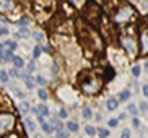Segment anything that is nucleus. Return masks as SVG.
I'll use <instances>...</instances> for the list:
<instances>
[{
    "label": "nucleus",
    "instance_id": "obj_1",
    "mask_svg": "<svg viewBox=\"0 0 148 138\" xmlns=\"http://www.w3.org/2000/svg\"><path fill=\"white\" fill-rule=\"evenodd\" d=\"M78 85L85 93H90V94H96L99 93L101 86H103V81L99 80V77H95L93 73H82L78 77Z\"/></svg>",
    "mask_w": 148,
    "mask_h": 138
},
{
    "label": "nucleus",
    "instance_id": "obj_2",
    "mask_svg": "<svg viewBox=\"0 0 148 138\" xmlns=\"http://www.w3.org/2000/svg\"><path fill=\"white\" fill-rule=\"evenodd\" d=\"M85 16L88 18V21L91 25H98L101 21V8L96 3H88L85 8Z\"/></svg>",
    "mask_w": 148,
    "mask_h": 138
},
{
    "label": "nucleus",
    "instance_id": "obj_3",
    "mask_svg": "<svg viewBox=\"0 0 148 138\" xmlns=\"http://www.w3.org/2000/svg\"><path fill=\"white\" fill-rule=\"evenodd\" d=\"M132 16H134V10L129 5H122L119 10L114 12V21L116 23H127L129 20H132Z\"/></svg>",
    "mask_w": 148,
    "mask_h": 138
},
{
    "label": "nucleus",
    "instance_id": "obj_4",
    "mask_svg": "<svg viewBox=\"0 0 148 138\" xmlns=\"http://www.w3.org/2000/svg\"><path fill=\"white\" fill-rule=\"evenodd\" d=\"M121 44H122V47L125 49L127 54H129L130 57H137V54H138V47H137V42H135L134 36H122Z\"/></svg>",
    "mask_w": 148,
    "mask_h": 138
},
{
    "label": "nucleus",
    "instance_id": "obj_5",
    "mask_svg": "<svg viewBox=\"0 0 148 138\" xmlns=\"http://www.w3.org/2000/svg\"><path fill=\"white\" fill-rule=\"evenodd\" d=\"M15 125L13 114H0V133H8Z\"/></svg>",
    "mask_w": 148,
    "mask_h": 138
},
{
    "label": "nucleus",
    "instance_id": "obj_6",
    "mask_svg": "<svg viewBox=\"0 0 148 138\" xmlns=\"http://www.w3.org/2000/svg\"><path fill=\"white\" fill-rule=\"evenodd\" d=\"M140 44H142V51H143V54H148V21L147 20H143L142 33H140Z\"/></svg>",
    "mask_w": 148,
    "mask_h": 138
},
{
    "label": "nucleus",
    "instance_id": "obj_7",
    "mask_svg": "<svg viewBox=\"0 0 148 138\" xmlns=\"http://www.w3.org/2000/svg\"><path fill=\"white\" fill-rule=\"evenodd\" d=\"M34 112H39L42 117H47L49 115V109L46 104H38V107L34 109Z\"/></svg>",
    "mask_w": 148,
    "mask_h": 138
},
{
    "label": "nucleus",
    "instance_id": "obj_8",
    "mask_svg": "<svg viewBox=\"0 0 148 138\" xmlns=\"http://www.w3.org/2000/svg\"><path fill=\"white\" fill-rule=\"evenodd\" d=\"M12 62H13V65L16 67V68H23V67H25V62H23V59H21V57L13 55V57H12Z\"/></svg>",
    "mask_w": 148,
    "mask_h": 138
},
{
    "label": "nucleus",
    "instance_id": "obj_9",
    "mask_svg": "<svg viewBox=\"0 0 148 138\" xmlns=\"http://www.w3.org/2000/svg\"><path fill=\"white\" fill-rule=\"evenodd\" d=\"M13 8V3L12 2H3L0 0V12H7V10H12Z\"/></svg>",
    "mask_w": 148,
    "mask_h": 138
},
{
    "label": "nucleus",
    "instance_id": "obj_10",
    "mask_svg": "<svg viewBox=\"0 0 148 138\" xmlns=\"http://www.w3.org/2000/svg\"><path fill=\"white\" fill-rule=\"evenodd\" d=\"M117 106H119V101L116 99V98H111V99H108V109H109V111L117 109Z\"/></svg>",
    "mask_w": 148,
    "mask_h": 138
},
{
    "label": "nucleus",
    "instance_id": "obj_11",
    "mask_svg": "<svg viewBox=\"0 0 148 138\" xmlns=\"http://www.w3.org/2000/svg\"><path fill=\"white\" fill-rule=\"evenodd\" d=\"M23 78H25V83H26V86L29 88V89H33L34 88V80H33V77H29V75H23Z\"/></svg>",
    "mask_w": 148,
    "mask_h": 138
},
{
    "label": "nucleus",
    "instance_id": "obj_12",
    "mask_svg": "<svg viewBox=\"0 0 148 138\" xmlns=\"http://www.w3.org/2000/svg\"><path fill=\"white\" fill-rule=\"evenodd\" d=\"M25 124H26V127H28V130H29V132H34V130H36L34 122L31 120L29 117H25Z\"/></svg>",
    "mask_w": 148,
    "mask_h": 138
},
{
    "label": "nucleus",
    "instance_id": "obj_13",
    "mask_svg": "<svg viewBox=\"0 0 148 138\" xmlns=\"http://www.w3.org/2000/svg\"><path fill=\"white\" fill-rule=\"evenodd\" d=\"M2 46H5V47L8 49V51H12V52H13L15 49H16V42H15V41H5V42L2 44Z\"/></svg>",
    "mask_w": 148,
    "mask_h": 138
},
{
    "label": "nucleus",
    "instance_id": "obj_14",
    "mask_svg": "<svg viewBox=\"0 0 148 138\" xmlns=\"http://www.w3.org/2000/svg\"><path fill=\"white\" fill-rule=\"evenodd\" d=\"M41 127H42V132H44V133H52V132H54V130H52V127H51V125H49V124H47V122H44V124H41Z\"/></svg>",
    "mask_w": 148,
    "mask_h": 138
},
{
    "label": "nucleus",
    "instance_id": "obj_15",
    "mask_svg": "<svg viewBox=\"0 0 148 138\" xmlns=\"http://www.w3.org/2000/svg\"><path fill=\"white\" fill-rule=\"evenodd\" d=\"M0 83H8V73H7V72H5V70H2V72H0Z\"/></svg>",
    "mask_w": 148,
    "mask_h": 138
},
{
    "label": "nucleus",
    "instance_id": "obj_16",
    "mask_svg": "<svg viewBox=\"0 0 148 138\" xmlns=\"http://www.w3.org/2000/svg\"><path fill=\"white\" fill-rule=\"evenodd\" d=\"M93 117V112L90 107H83V119H91Z\"/></svg>",
    "mask_w": 148,
    "mask_h": 138
},
{
    "label": "nucleus",
    "instance_id": "obj_17",
    "mask_svg": "<svg viewBox=\"0 0 148 138\" xmlns=\"http://www.w3.org/2000/svg\"><path fill=\"white\" fill-rule=\"evenodd\" d=\"M67 128H69L70 132H77V130H78V124H77V122H69V124H67Z\"/></svg>",
    "mask_w": 148,
    "mask_h": 138
},
{
    "label": "nucleus",
    "instance_id": "obj_18",
    "mask_svg": "<svg viewBox=\"0 0 148 138\" xmlns=\"http://www.w3.org/2000/svg\"><path fill=\"white\" fill-rule=\"evenodd\" d=\"M96 133L99 135L101 138H108V137H109V132H108L106 128H98V132H96Z\"/></svg>",
    "mask_w": 148,
    "mask_h": 138
},
{
    "label": "nucleus",
    "instance_id": "obj_19",
    "mask_svg": "<svg viewBox=\"0 0 148 138\" xmlns=\"http://www.w3.org/2000/svg\"><path fill=\"white\" fill-rule=\"evenodd\" d=\"M20 111H21V112H28V111H29V102H26V101L21 102L20 104Z\"/></svg>",
    "mask_w": 148,
    "mask_h": 138
},
{
    "label": "nucleus",
    "instance_id": "obj_20",
    "mask_svg": "<svg viewBox=\"0 0 148 138\" xmlns=\"http://www.w3.org/2000/svg\"><path fill=\"white\" fill-rule=\"evenodd\" d=\"M85 132H86V135H90V137H93V135H96V128L91 125H88L86 128H85Z\"/></svg>",
    "mask_w": 148,
    "mask_h": 138
},
{
    "label": "nucleus",
    "instance_id": "obj_21",
    "mask_svg": "<svg viewBox=\"0 0 148 138\" xmlns=\"http://www.w3.org/2000/svg\"><path fill=\"white\" fill-rule=\"evenodd\" d=\"M129 98H130V91H124V93H121V96H119L121 101H127Z\"/></svg>",
    "mask_w": 148,
    "mask_h": 138
},
{
    "label": "nucleus",
    "instance_id": "obj_22",
    "mask_svg": "<svg viewBox=\"0 0 148 138\" xmlns=\"http://www.w3.org/2000/svg\"><path fill=\"white\" fill-rule=\"evenodd\" d=\"M33 36L36 38V41H38V42H41V41L44 39V34L41 33V31H34V34H33Z\"/></svg>",
    "mask_w": 148,
    "mask_h": 138
},
{
    "label": "nucleus",
    "instance_id": "obj_23",
    "mask_svg": "<svg viewBox=\"0 0 148 138\" xmlns=\"http://www.w3.org/2000/svg\"><path fill=\"white\" fill-rule=\"evenodd\" d=\"M56 133H57V138H67V133L64 132V128H62V130H57Z\"/></svg>",
    "mask_w": 148,
    "mask_h": 138
},
{
    "label": "nucleus",
    "instance_id": "obj_24",
    "mask_svg": "<svg viewBox=\"0 0 148 138\" xmlns=\"http://www.w3.org/2000/svg\"><path fill=\"white\" fill-rule=\"evenodd\" d=\"M38 94H39V98H41L42 101H44V99H47V96H49V94H47V93H46L44 89H39V93H38Z\"/></svg>",
    "mask_w": 148,
    "mask_h": 138
},
{
    "label": "nucleus",
    "instance_id": "obj_25",
    "mask_svg": "<svg viewBox=\"0 0 148 138\" xmlns=\"http://www.w3.org/2000/svg\"><path fill=\"white\" fill-rule=\"evenodd\" d=\"M41 52H42V51H41V47H39V46H36L34 51H33V55H34V57H39V55H41Z\"/></svg>",
    "mask_w": 148,
    "mask_h": 138
},
{
    "label": "nucleus",
    "instance_id": "obj_26",
    "mask_svg": "<svg viewBox=\"0 0 148 138\" xmlns=\"http://www.w3.org/2000/svg\"><path fill=\"white\" fill-rule=\"evenodd\" d=\"M132 73H134L135 77H138V75H140V67H138V65H135L134 68H132Z\"/></svg>",
    "mask_w": 148,
    "mask_h": 138
},
{
    "label": "nucleus",
    "instance_id": "obj_27",
    "mask_svg": "<svg viewBox=\"0 0 148 138\" xmlns=\"http://www.w3.org/2000/svg\"><path fill=\"white\" fill-rule=\"evenodd\" d=\"M7 34H8V28L2 26V28H0V36H7Z\"/></svg>",
    "mask_w": 148,
    "mask_h": 138
},
{
    "label": "nucleus",
    "instance_id": "obj_28",
    "mask_svg": "<svg viewBox=\"0 0 148 138\" xmlns=\"http://www.w3.org/2000/svg\"><path fill=\"white\" fill-rule=\"evenodd\" d=\"M12 51H5V54H3V59H7V60H10V59H12Z\"/></svg>",
    "mask_w": 148,
    "mask_h": 138
},
{
    "label": "nucleus",
    "instance_id": "obj_29",
    "mask_svg": "<svg viewBox=\"0 0 148 138\" xmlns=\"http://www.w3.org/2000/svg\"><path fill=\"white\" fill-rule=\"evenodd\" d=\"M129 112H130V114H137V107H135L134 104H129Z\"/></svg>",
    "mask_w": 148,
    "mask_h": 138
},
{
    "label": "nucleus",
    "instance_id": "obj_30",
    "mask_svg": "<svg viewBox=\"0 0 148 138\" xmlns=\"http://www.w3.org/2000/svg\"><path fill=\"white\" fill-rule=\"evenodd\" d=\"M121 138H130V132H129V128L122 132V137H121Z\"/></svg>",
    "mask_w": 148,
    "mask_h": 138
},
{
    "label": "nucleus",
    "instance_id": "obj_31",
    "mask_svg": "<svg viewBox=\"0 0 148 138\" xmlns=\"http://www.w3.org/2000/svg\"><path fill=\"white\" fill-rule=\"evenodd\" d=\"M140 111H143V112H145V111H148V104L147 102H142V104H140Z\"/></svg>",
    "mask_w": 148,
    "mask_h": 138
},
{
    "label": "nucleus",
    "instance_id": "obj_32",
    "mask_svg": "<svg viewBox=\"0 0 148 138\" xmlns=\"http://www.w3.org/2000/svg\"><path fill=\"white\" fill-rule=\"evenodd\" d=\"M59 115H60V119H65V117H67V111H65V109H60Z\"/></svg>",
    "mask_w": 148,
    "mask_h": 138
},
{
    "label": "nucleus",
    "instance_id": "obj_33",
    "mask_svg": "<svg viewBox=\"0 0 148 138\" xmlns=\"http://www.w3.org/2000/svg\"><path fill=\"white\" fill-rule=\"evenodd\" d=\"M132 124H134V127H140V120L137 119V117H134V120H132Z\"/></svg>",
    "mask_w": 148,
    "mask_h": 138
},
{
    "label": "nucleus",
    "instance_id": "obj_34",
    "mask_svg": "<svg viewBox=\"0 0 148 138\" xmlns=\"http://www.w3.org/2000/svg\"><path fill=\"white\" fill-rule=\"evenodd\" d=\"M28 70H29V72H34V62H29V64H28Z\"/></svg>",
    "mask_w": 148,
    "mask_h": 138
},
{
    "label": "nucleus",
    "instance_id": "obj_35",
    "mask_svg": "<svg viewBox=\"0 0 148 138\" xmlns=\"http://www.w3.org/2000/svg\"><path fill=\"white\" fill-rule=\"evenodd\" d=\"M117 125V120H116V119H111V120H109V127H116Z\"/></svg>",
    "mask_w": 148,
    "mask_h": 138
},
{
    "label": "nucleus",
    "instance_id": "obj_36",
    "mask_svg": "<svg viewBox=\"0 0 148 138\" xmlns=\"http://www.w3.org/2000/svg\"><path fill=\"white\" fill-rule=\"evenodd\" d=\"M36 81H38V83H41V85H46V80H44L42 77H38V78H36Z\"/></svg>",
    "mask_w": 148,
    "mask_h": 138
},
{
    "label": "nucleus",
    "instance_id": "obj_37",
    "mask_svg": "<svg viewBox=\"0 0 148 138\" xmlns=\"http://www.w3.org/2000/svg\"><path fill=\"white\" fill-rule=\"evenodd\" d=\"M3 54H5V51H3V46L0 44V59H3Z\"/></svg>",
    "mask_w": 148,
    "mask_h": 138
},
{
    "label": "nucleus",
    "instance_id": "obj_38",
    "mask_svg": "<svg viewBox=\"0 0 148 138\" xmlns=\"http://www.w3.org/2000/svg\"><path fill=\"white\" fill-rule=\"evenodd\" d=\"M143 94L148 98V85H145V86H143Z\"/></svg>",
    "mask_w": 148,
    "mask_h": 138
},
{
    "label": "nucleus",
    "instance_id": "obj_39",
    "mask_svg": "<svg viewBox=\"0 0 148 138\" xmlns=\"http://www.w3.org/2000/svg\"><path fill=\"white\" fill-rule=\"evenodd\" d=\"M38 120H39V124H44V117L42 115H38Z\"/></svg>",
    "mask_w": 148,
    "mask_h": 138
},
{
    "label": "nucleus",
    "instance_id": "obj_40",
    "mask_svg": "<svg viewBox=\"0 0 148 138\" xmlns=\"http://www.w3.org/2000/svg\"><path fill=\"white\" fill-rule=\"evenodd\" d=\"M10 75H12V77H16L18 72H16V70H12V72H10Z\"/></svg>",
    "mask_w": 148,
    "mask_h": 138
},
{
    "label": "nucleus",
    "instance_id": "obj_41",
    "mask_svg": "<svg viewBox=\"0 0 148 138\" xmlns=\"http://www.w3.org/2000/svg\"><path fill=\"white\" fill-rule=\"evenodd\" d=\"M147 70H148V62H147Z\"/></svg>",
    "mask_w": 148,
    "mask_h": 138
}]
</instances>
